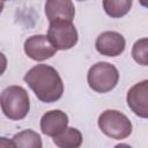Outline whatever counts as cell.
I'll use <instances>...</instances> for the list:
<instances>
[{"label":"cell","instance_id":"obj_12","mask_svg":"<svg viewBox=\"0 0 148 148\" xmlns=\"http://www.w3.org/2000/svg\"><path fill=\"white\" fill-rule=\"evenodd\" d=\"M12 140L15 147L21 148H40L43 146L40 135L32 130H24L18 132L13 136Z\"/></svg>","mask_w":148,"mask_h":148},{"label":"cell","instance_id":"obj_16","mask_svg":"<svg viewBox=\"0 0 148 148\" xmlns=\"http://www.w3.org/2000/svg\"><path fill=\"white\" fill-rule=\"evenodd\" d=\"M1 147H15L13 140H9L7 138H3V136H0V148Z\"/></svg>","mask_w":148,"mask_h":148},{"label":"cell","instance_id":"obj_18","mask_svg":"<svg viewBox=\"0 0 148 148\" xmlns=\"http://www.w3.org/2000/svg\"><path fill=\"white\" fill-rule=\"evenodd\" d=\"M2 1H9V0H2Z\"/></svg>","mask_w":148,"mask_h":148},{"label":"cell","instance_id":"obj_15","mask_svg":"<svg viewBox=\"0 0 148 148\" xmlns=\"http://www.w3.org/2000/svg\"><path fill=\"white\" fill-rule=\"evenodd\" d=\"M6 68H7V58L2 52H0V76L5 73Z\"/></svg>","mask_w":148,"mask_h":148},{"label":"cell","instance_id":"obj_2","mask_svg":"<svg viewBox=\"0 0 148 148\" xmlns=\"http://www.w3.org/2000/svg\"><path fill=\"white\" fill-rule=\"evenodd\" d=\"M0 106L8 119L21 120L30 110L29 95L21 86H9L0 94Z\"/></svg>","mask_w":148,"mask_h":148},{"label":"cell","instance_id":"obj_4","mask_svg":"<svg viewBox=\"0 0 148 148\" xmlns=\"http://www.w3.org/2000/svg\"><path fill=\"white\" fill-rule=\"evenodd\" d=\"M98 127L106 136L114 140H123L132 133V123L120 111L105 110L98 117Z\"/></svg>","mask_w":148,"mask_h":148},{"label":"cell","instance_id":"obj_13","mask_svg":"<svg viewBox=\"0 0 148 148\" xmlns=\"http://www.w3.org/2000/svg\"><path fill=\"white\" fill-rule=\"evenodd\" d=\"M133 0H103V9L112 18L125 16L132 8Z\"/></svg>","mask_w":148,"mask_h":148},{"label":"cell","instance_id":"obj_9","mask_svg":"<svg viewBox=\"0 0 148 148\" xmlns=\"http://www.w3.org/2000/svg\"><path fill=\"white\" fill-rule=\"evenodd\" d=\"M68 125V116L61 110H51L45 112L40 118L42 133L54 138L61 133Z\"/></svg>","mask_w":148,"mask_h":148},{"label":"cell","instance_id":"obj_6","mask_svg":"<svg viewBox=\"0 0 148 148\" xmlns=\"http://www.w3.org/2000/svg\"><path fill=\"white\" fill-rule=\"evenodd\" d=\"M23 49L25 54L35 61H43L50 59L58 51L50 43L47 36L45 35H34L28 37L24 42Z\"/></svg>","mask_w":148,"mask_h":148},{"label":"cell","instance_id":"obj_1","mask_svg":"<svg viewBox=\"0 0 148 148\" xmlns=\"http://www.w3.org/2000/svg\"><path fill=\"white\" fill-rule=\"evenodd\" d=\"M23 79L40 102H57L64 94L62 80L52 66L45 64L36 65L25 73Z\"/></svg>","mask_w":148,"mask_h":148},{"label":"cell","instance_id":"obj_11","mask_svg":"<svg viewBox=\"0 0 148 148\" xmlns=\"http://www.w3.org/2000/svg\"><path fill=\"white\" fill-rule=\"evenodd\" d=\"M53 142L60 148H77L82 143V134L77 128L66 127L53 138Z\"/></svg>","mask_w":148,"mask_h":148},{"label":"cell","instance_id":"obj_10","mask_svg":"<svg viewBox=\"0 0 148 148\" xmlns=\"http://www.w3.org/2000/svg\"><path fill=\"white\" fill-rule=\"evenodd\" d=\"M45 15L49 22L56 20L73 21L75 16V7L72 0H46Z\"/></svg>","mask_w":148,"mask_h":148},{"label":"cell","instance_id":"obj_14","mask_svg":"<svg viewBox=\"0 0 148 148\" xmlns=\"http://www.w3.org/2000/svg\"><path fill=\"white\" fill-rule=\"evenodd\" d=\"M132 57L138 64L142 66L148 65V39L147 38H141L134 43L132 49Z\"/></svg>","mask_w":148,"mask_h":148},{"label":"cell","instance_id":"obj_17","mask_svg":"<svg viewBox=\"0 0 148 148\" xmlns=\"http://www.w3.org/2000/svg\"><path fill=\"white\" fill-rule=\"evenodd\" d=\"M2 10H3V1L0 0V14L2 13Z\"/></svg>","mask_w":148,"mask_h":148},{"label":"cell","instance_id":"obj_19","mask_svg":"<svg viewBox=\"0 0 148 148\" xmlns=\"http://www.w3.org/2000/svg\"><path fill=\"white\" fill-rule=\"evenodd\" d=\"M79 1H84V0H79Z\"/></svg>","mask_w":148,"mask_h":148},{"label":"cell","instance_id":"obj_7","mask_svg":"<svg viewBox=\"0 0 148 148\" xmlns=\"http://www.w3.org/2000/svg\"><path fill=\"white\" fill-rule=\"evenodd\" d=\"M126 46L125 38L117 31H104L96 38L95 47L98 53L106 57L120 56Z\"/></svg>","mask_w":148,"mask_h":148},{"label":"cell","instance_id":"obj_5","mask_svg":"<svg viewBox=\"0 0 148 148\" xmlns=\"http://www.w3.org/2000/svg\"><path fill=\"white\" fill-rule=\"evenodd\" d=\"M47 38L57 50H69L77 43L79 35L72 21H51L47 29Z\"/></svg>","mask_w":148,"mask_h":148},{"label":"cell","instance_id":"obj_8","mask_svg":"<svg viewBox=\"0 0 148 148\" xmlns=\"http://www.w3.org/2000/svg\"><path fill=\"white\" fill-rule=\"evenodd\" d=\"M127 105L141 118L148 117V80H143L141 82L135 83L127 91L126 96Z\"/></svg>","mask_w":148,"mask_h":148},{"label":"cell","instance_id":"obj_3","mask_svg":"<svg viewBox=\"0 0 148 148\" xmlns=\"http://www.w3.org/2000/svg\"><path fill=\"white\" fill-rule=\"evenodd\" d=\"M87 81L90 89L94 91L99 94L109 92L117 86L119 81V72L112 64L99 61L89 68Z\"/></svg>","mask_w":148,"mask_h":148}]
</instances>
